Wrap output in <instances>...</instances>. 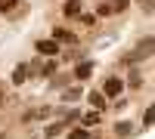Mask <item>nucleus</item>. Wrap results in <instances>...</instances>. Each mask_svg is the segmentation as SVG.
<instances>
[{"label":"nucleus","instance_id":"nucleus-1","mask_svg":"<svg viewBox=\"0 0 155 139\" xmlns=\"http://www.w3.org/2000/svg\"><path fill=\"white\" fill-rule=\"evenodd\" d=\"M149 53H155V37H143V40L124 56V65H137V62H143Z\"/></svg>","mask_w":155,"mask_h":139},{"label":"nucleus","instance_id":"nucleus-2","mask_svg":"<svg viewBox=\"0 0 155 139\" xmlns=\"http://www.w3.org/2000/svg\"><path fill=\"white\" fill-rule=\"evenodd\" d=\"M34 49H37V56L56 59V56H59V40H56V37H50V40H37V43H34Z\"/></svg>","mask_w":155,"mask_h":139},{"label":"nucleus","instance_id":"nucleus-3","mask_svg":"<svg viewBox=\"0 0 155 139\" xmlns=\"http://www.w3.org/2000/svg\"><path fill=\"white\" fill-rule=\"evenodd\" d=\"M121 90H124V81L121 77H106V84H102V93H106L109 99L121 96Z\"/></svg>","mask_w":155,"mask_h":139},{"label":"nucleus","instance_id":"nucleus-4","mask_svg":"<svg viewBox=\"0 0 155 139\" xmlns=\"http://www.w3.org/2000/svg\"><path fill=\"white\" fill-rule=\"evenodd\" d=\"M28 74H31V65H28V62H22V65L12 71V87H22L25 81H28Z\"/></svg>","mask_w":155,"mask_h":139},{"label":"nucleus","instance_id":"nucleus-5","mask_svg":"<svg viewBox=\"0 0 155 139\" xmlns=\"http://www.w3.org/2000/svg\"><path fill=\"white\" fill-rule=\"evenodd\" d=\"M87 102L93 105L96 111H106V102H109V96H106V93L99 90V93H90V96H87Z\"/></svg>","mask_w":155,"mask_h":139},{"label":"nucleus","instance_id":"nucleus-6","mask_svg":"<svg viewBox=\"0 0 155 139\" xmlns=\"http://www.w3.org/2000/svg\"><path fill=\"white\" fill-rule=\"evenodd\" d=\"M62 12H65L68 19H78V16L84 12V3H81V0H68V3H65V9H62Z\"/></svg>","mask_w":155,"mask_h":139},{"label":"nucleus","instance_id":"nucleus-7","mask_svg":"<svg viewBox=\"0 0 155 139\" xmlns=\"http://www.w3.org/2000/svg\"><path fill=\"white\" fill-rule=\"evenodd\" d=\"M90 74H93V65H90V62H78L74 65V77L78 81H87Z\"/></svg>","mask_w":155,"mask_h":139},{"label":"nucleus","instance_id":"nucleus-8","mask_svg":"<svg viewBox=\"0 0 155 139\" xmlns=\"http://www.w3.org/2000/svg\"><path fill=\"white\" fill-rule=\"evenodd\" d=\"M53 37L62 40V43H74V34H71L68 28H53Z\"/></svg>","mask_w":155,"mask_h":139},{"label":"nucleus","instance_id":"nucleus-9","mask_svg":"<svg viewBox=\"0 0 155 139\" xmlns=\"http://www.w3.org/2000/svg\"><path fill=\"white\" fill-rule=\"evenodd\" d=\"M62 130H65V124H62V121H56V124H50V127L44 130V136H47V139H53V136H59Z\"/></svg>","mask_w":155,"mask_h":139},{"label":"nucleus","instance_id":"nucleus-10","mask_svg":"<svg viewBox=\"0 0 155 139\" xmlns=\"http://www.w3.org/2000/svg\"><path fill=\"white\" fill-rule=\"evenodd\" d=\"M109 6H112V16H118V12H124L130 6V0H109Z\"/></svg>","mask_w":155,"mask_h":139},{"label":"nucleus","instance_id":"nucleus-11","mask_svg":"<svg viewBox=\"0 0 155 139\" xmlns=\"http://www.w3.org/2000/svg\"><path fill=\"white\" fill-rule=\"evenodd\" d=\"M62 99H65V102H78V99H81V87H71V90H65V93H62Z\"/></svg>","mask_w":155,"mask_h":139},{"label":"nucleus","instance_id":"nucleus-12","mask_svg":"<svg viewBox=\"0 0 155 139\" xmlns=\"http://www.w3.org/2000/svg\"><path fill=\"white\" fill-rule=\"evenodd\" d=\"M152 124H155V102L146 108V115H143V127H152Z\"/></svg>","mask_w":155,"mask_h":139},{"label":"nucleus","instance_id":"nucleus-13","mask_svg":"<svg viewBox=\"0 0 155 139\" xmlns=\"http://www.w3.org/2000/svg\"><path fill=\"white\" fill-rule=\"evenodd\" d=\"M68 139H90V133H87V127L81 124V127H74V130L68 133Z\"/></svg>","mask_w":155,"mask_h":139},{"label":"nucleus","instance_id":"nucleus-14","mask_svg":"<svg viewBox=\"0 0 155 139\" xmlns=\"http://www.w3.org/2000/svg\"><path fill=\"white\" fill-rule=\"evenodd\" d=\"M115 133H118V136H130V133H134V127H130L127 121H121V124H115Z\"/></svg>","mask_w":155,"mask_h":139},{"label":"nucleus","instance_id":"nucleus-15","mask_svg":"<svg viewBox=\"0 0 155 139\" xmlns=\"http://www.w3.org/2000/svg\"><path fill=\"white\" fill-rule=\"evenodd\" d=\"M127 84H130L134 90H140V87H143V77H140V74H130V81H127Z\"/></svg>","mask_w":155,"mask_h":139},{"label":"nucleus","instance_id":"nucleus-16","mask_svg":"<svg viewBox=\"0 0 155 139\" xmlns=\"http://www.w3.org/2000/svg\"><path fill=\"white\" fill-rule=\"evenodd\" d=\"M99 121V115H96V111H90V115H84V127H90V124H96Z\"/></svg>","mask_w":155,"mask_h":139},{"label":"nucleus","instance_id":"nucleus-17","mask_svg":"<svg viewBox=\"0 0 155 139\" xmlns=\"http://www.w3.org/2000/svg\"><path fill=\"white\" fill-rule=\"evenodd\" d=\"M16 6V0H0V12H6V9H12Z\"/></svg>","mask_w":155,"mask_h":139},{"label":"nucleus","instance_id":"nucleus-18","mask_svg":"<svg viewBox=\"0 0 155 139\" xmlns=\"http://www.w3.org/2000/svg\"><path fill=\"white\" fill-rule=\"evenodd\" d=\"M53 71H56V59H50L47 65H44V74H53Z\"/></svg>","mask_w":155,"mask_h":139},{"label":"nucleus","instance_id":"nucleus-19","mask_svg":"<svg viewBox=\"0 0 155 139\" xmlns=\"http://www.w3.org/2000/svg\"><path fill=\"white\" fill-rule=\"evenodd\" d=\"M143 6H146V12H155V0H143Z\"/></svg>","mask_w":155,"mask_h":139}]
</instances>
